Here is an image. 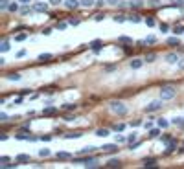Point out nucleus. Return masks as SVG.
I'll use <instances>...</instances> for the list:
<instances>
[{
	"label": "nucleus",
	"instance_id": "a878e982",
	"mask_svg": "<svg viewBox=\"0 0 184 169\" xmlns=\"http://www.w3.org/2000/svg\"><path fill=\"white\" fill-rule=\"evenodd\" d=\"M81 136V132L76 131V132H70V134H64V138H68V140H72V138H79Z\"/></svg>",
	"mask_w": 184,
	"mask_h": 169
},
{
	"label": "nucleus",
	"instance_id": "f704fd0d",
	"mask_svg": "<svg viewBox=\"0 0 184 169\" xmlns=\"http://www.w3.org/2000/svg\"><path fill=\"white\" fill-rule=\"evenodd\" d=\"M144 41H146V44H155V42H157V37H153V35H149L147 39H144Z\"/></svg>",
	"mask_w": 184,
	"mask_h": 169
},
{
	"label": "nucleus",
	"instance_id": "aec40b11",
	"mask_svg": "<svg viewBox=\"0 0 184 169\" xmlns=\"http://www.w3.org/2000/svg\"><path fill=\"white\" fill-rule=\"evenodd\" d=\"M105 166H107V167H120V166H122V162H120V160H109Z\"/></svg>",
	"mask_w": 184,
	"mask_h": 169
},
{
	"label": "nucleus",
	"instance_id": "6ab92c4d",
	"mask_svg": "<svg viewBox=\"0 0 184 169\" xmlns=\"http://www.w3.org/2000/svg\"><path fill=\"white\" fill-rule=\"evenodd\" d=\"M144 166H146V167H155L157 160H153V158H146V160H144Z\"/></svg>",
	"mask_w": 184,
	"mask_h": 169
},
{
	"label": "nucleus",
	"instance_id": "a211bd4d",
	"mask_svg": "<svg viewBox=\"0 0 184 169\" xmlns=\"http://www.w3.org/2000/svg\"><path fill=\"white\" fill-rule=\"evenodd\" d=\"M157 123H158V127H160V129H168L171 121H168V120H164V118H160V120H158Z\"/></svg>",
	"mask_w": 184,
	"mask_h": 169
},
{
	"label": "nucleus",
	"instance_id": "9d476101",
	"mask_svg": "<svg viewBox=\"0 0 184 169\" xmlns=\"http://www.w3.org/2000/svg\"><path fill=\"white\" fill-rule=\"evenodd\" d=\"M35 11H48V4H42V2H35V6H33Z\"/></svg>",
	"mask_w": 184,
	"mask_h": 169
},
{
	"label": "nucleus",
	"instance_id": "37998d69",
	"mask_svg": "<svg viewBox=\"0 0 184 169\" xmlns=\"http://www.w3.org/2000/svg\"><path fill=\"white\" fill-rule=\"evenodd\" d=\"M55 28H57V29H64V28H66V22H59V20H57V22H55Z\"/></svg>",
	"mask_w": 184,
	"mask_h": 169
},
{
	"label": "nucleus",
	"instance_id": "bb28decb",
	"mask_svg": "<svg viewBox=\"0 0 184 169\" xmlns=\"http://www.w3.org/2000/svg\"><path fill=\"white\" fill-rule=\"evenodd\" d=\"M9 11H11V13H15V11H18V4L17 2H9Z\"/></svg>",
	"mask_w": 184,
	"mask_h": 169
},
{
	"label": "nucleus",
	"instance_id": "bf43d9fd",
	"mask_svg": "<svg viewBox=\"0 0 184 169\" xmlns=\"http://www.w3.org/2000/svg\"><path fill=\"white\" fill-rule=\"evenodd\" d=\"M64 120H66V121H74L76 118H74V116H70V114H66V116H64Z\"/></svg>",
	"mask_w": 184,
	"mask_h": 169
},
{
	"label": "nucleus",
	"instance_id": "5fc2aeb1",
	"mask_svg": "<svg viewBox=\"0 0 184 169\" xmlns=\"http://www.w3.org/2000/svg\"><path fill=\"white\" fill-rule=\"evenodd\" d=\"M50 2H52V6H59V4H64L63 0H50Z\"/></svg>",
	"mask_w": 184,
	"mask_h": 169
},
{
	"label": "nucleus",
	"instance_id": "4468645a",
	"mask_svg": "<svg viewBox=\"0 0 184 169\" xmlns=\"http://www.w3.org/2000/svg\"><path fill=\"white\" fill-rule=\"evenodd\" d=\"M101 149H103L105 153H116V151H118V143H116V145H103Z\"/></svg>",
	"mask_w": 184,
	"mask_h": 169
},
{
	"label": "nucleus",
	"instance_id": "6e6d98bb",
	"mask_svg": "<svg viewBox=\"0 0 184 169\" xmlns=\"http://www.w3.org/2000/svg\"><path fill=\"white\" fill-rule=\"evenodd\" d=\"M146 24L147 26H155V20H153V18H146Z\"/></svg>",
	"mask_w": 184,
	"mask_h": 169
},
{
	"label": "nucleus",
	"instance_id": "49530a36",
	"mask_svg": "<svg viewBox=\"0 0 184 169\" xmlns=\"http://www.w3.org/2000/svg\"><path fill=\"white\" fill-rule=\"evenodd\" d=\"M42 35H50V33H52V28H42Z\"/></svg>",
	"mask_w": 184,
	"mask_h": 169
},
{
	"label": "nucleus",
	"instance_id": "f3484780",
	"mask_svg": "<svg viewBox=\"0 0 184 169\" xmlns=\"http://www.w3.org/2000/svg\"><path fill=\"white\" fill-rule=\"evenodd\" d=\"M109 134H111V131H109V129H98V131H96V136H101V138L109 136Z\"/></svg>",
	"mask_w": 184,
	"mask_h": 169
},
{
	"label": "nucleus",
	"instance_id": "2f4dec72",
	"mask_svg": "<svg viewBox=\"0 0 184 169\" xmlns=\"http://www.w3.org/2000/svg\"><path fill=\"white\" fill-rule=\"evenodd\" d=\"M127 20H131V22H135V24H136V22H140L142 18L138 17V15H131V17H127Z\"/></svg>",
	"mask_w": 184,
	"mask_h": 169
},
{
	"label": "nucleus",
	"instance_id": "09e8293b",
	"mask_svg": "<svg viewBox=\"0 0 184 169\" xmlns=\"http://www.w3.org/2000/svg\"><path fill=\"white\" fill-rule=\"evenodd\" d=\"M105 2H107V0H96V6L98 7H103V6H105Z\"/></svg>",
	"mask_w": 184,
	"mask_h": 169
},
{
	"label": "nucleus",
	"instance_id": "ea45409f",
	"mask_svg": "<svg viewBox=\"0 0 184 169\" xmlns=\"http://www.w3.org/2000/svg\"><path fill=\"white\" fill-rule=\"evenodd\" d=\"M103 70H105V72H112V70H116V64H107Z\"/></svg>",
	"mask_w": 184,
	"mask_h": 169
},
{
	"label": "nucleus",
	"instance_id": "864d4df0",
	"mask_svg": "<svg viewBox=\"0 0 184 169\" xmlns=\"http://www.w3.org/2000/svg\"><path fill=\"white\" fill-rule=\"evenodd\" d=\"M68 24H72V26H77L79 20H77V18H70V20H68Z\"/></svg>",
	"mask_w": 184,
	"mask_h": 169
},
{
	"label": "nucleus",
	"instance_id": "e2e57ef3",
	"mask_svg": "<svg viewBox=\"0 0 184 169\" xmlns=\"http://www.w3.org/2000/svg\"><path fill=\"white\" fill-rule=\"evenodd\" d=\"M21 131H22V132H28V131H29V123H28V125H24Z\"/></svg>",
	"mask_w": 184,
	"mask_h": 169
},
{
	"label": "nucleus",
	"instance_id": "8fccbe9b",
	"mask_svg": "<svg viewBox=\"0 0 184 169\" xmlns=\"http://www.w3.org/2000/svg\"><path fill=\"white\" fill-rule=\"evenodd\" d=\"M127 140H129V143H133V142H135V140H136V132H133V134H131V136H129V138H127Z\"/></svg>",
	"mask_w": 184,
	"mask_h": 169
},
{
	"label": "nucleus",
	"instance_id": "72a5a7b5",
	"mask_svg": "<svg viewBox=\"0 0 184 169\" xmlns=\"http://www.w3.org/2000/svg\"><path fill=\"white\" fill-rule=\"evenodd\" d=\"M112 129H114V131H116V132H122L123 129H125V125H123V123H116V125H114Z\"/></svg>",
	"mask_w": 184,
	"mask_h": 169
},
{
	"label": "nucleus",
	"instance_id": "2eb2a0df",
	"mask_svg": "<svg viewBox=\"0 0 184 169\" xmlns=\"http://www.w3.org/2000/svg\"><path fill=\"white\" fill-rule=\"evenodd\" d=\"M61 108H63V110H66V112H70V110H76L77 105H74V103H64Z\"/></svg>",
	"mask_w": 184,
	"mask_h": 169
},
{
	"label": "nucleus",
	"instance_id": "412c9836",
	"mask_svg": "<svg viewBox=\"0 0 184 169\" xmlns=\"http://www.w3.org/2000/svg\"><path fill=\"white\" fill-rule=\"evenodd\" d=\"M173 125H177V127H182L184 129V118H175V120H171Z\"/></svg>",
	"mask_w": 184,
	"mask_h": 169
},
{
	"label": "nucleus",
	"instance_id": "0eeeda50",
	"mask_svg": "<svg viewBox=\"0 0 184 169\" xmlns=\"http://www.w3.org/2000/svg\"><path fill=\"white\" fill-rule=\"evenodd\" d=\"M88 46H90V48L94 50V53H99V52H101V46H103V42H101V41H92L90 44H88Z\"/></svg>",
	"mask_w": 184,
	"mask_h": 169
},
{
	"label": "nucleus",
	"instance_id": "69168bd1",
	"mask_svg": "<svg viewBox=\"0 0 184 169\" xmlns=\"http://www.w3.org/2000/svg\"><path fill=\"white\" fill-rule=\"evenodd\" d=\"M17 2H24V4H29L31 0H17Z\"/></svg>",
	"mask_w": 184,
	"mask_h": 169
},
{
	"label": "nucleus",
	"instance_id": "f03ea898",
	"mask_svg": "<svg viewBox=\"0 0 184 169\" xmlns=\"http://www.w3.org/2000/svg\"><path fill=\"white\" fill-rule=\"evenodd\" d=\"M111 110L116 112L118 116H123V114H127V107L120 101H111Z\"/></svg>",
	"mask_w": 184,
	"mask_h": 169
},
{
	"label": "nucleus",
	"instance_id": "7c9ffc66",
	"mask_svg": "<svg viewBox=\"0 0 184 169\" xmlns=\"http://www.w3.org/2000/svg\"><path fill=\"white\" fill-rule=\"evenodd\" d=\"M8 79L9 81H18V79H21V74H9Z\"/></svg>",
	"mask_w": 184,
	"mask_h": 169
},
{
	"label": "nucleus",
	"instance_id": "052dcab7",
	"mask_svg": "<svg viewBox=\"0 0 184 169\" xmlns=\"http://www.w3.org/2000/svg\"><path fill=\"white\" fill-rule=\"evenodd\" d=\"M13 103H17V105H18V103H22V96H18V97H15V99H13Z\"/></svg>",
	"mask_w": 184,
	"mask_h": 169
},
{
	"label": "nucleus",
	"instance_id": "a18cd8bd",
	"mask_svg": "<svg viewBox=\"0 0 184 169\" xmlns=\"http://www.w3.org/2000/svg\"><path fill=\"white\" fill-rule=\"evenodd\" d=\"M39 155H41V156H50V151H48V149H41Z\"/></svg>",
	"mask_w": 184,
	"mask_h": 169
},
{
	"label": "nucleus",
	"instance_id": "dca6fc26",
	"mask_svg": "<svg viewBox=\"0 0 184 169\" xmlns=\"http://www.w3.org/2000/svg\"><path fill=\"white\" fill-rule=\"evenodd\" d=\"M55 156H57V160H68V158H72L70 153H64V151H63V153H57Z\"/></svg>",
	"mask_w": 184,
	"mask_h": 169
},
{
	"label": "nucleus",
	"instance_id": "3c124183",
	"mask_svg": "<svg viewBox=\"0 0 184 169\" xmlns=\"http://www.w3.org/2000/svg\"><path fill=\"white\" fill-rule=\"evenodd\" d=\"M39 140H42V142H50V140H52V136H50V134H46V136H41Z\"/></svg>",
	"mask_w": 184,
	"mask_h": 169
},
{
	"label": "nucleus",
	"instance_id": "f8f14e48",
	"mask_svg": "<svg viewBox=\"0 0 184 169\" xmlns=\"http://www.w3.org/2000/svg\"><path fill=\"white\" fill-rule=\"evenodd\" d=\"M129 6H131V9H140L144 6V2H142V0H131Z\"/></svg>",
	"mask_w": 184,
	"mask_h": 169
},
{
	"label": "nucleus",
	"instance_id": "393cba45",
	"mask_svg": "<svg viewBox=\"0 0 184 169\" xmlns=\"http://www.w3.org/2000/svg\"><path fill=\"white\" fill-rule=\"evenodd\" d=\"M144 59H146V63H153V61H157V53H147Z\"/></svg>",
	"mask_w": 184,
	"mask_h": 169
},
{
	"label": "nucleus",
	"instance_id": "0e129e2a",
	"mask_svg": "<svg viewBox=\"0 0 184 169\" xmlns=\"http://www.w3.org/2000/svg\"><path fill=\"white\" fill-rule=\"evenodd\" d=\"M179 68H181V70H184V59H181V63H179Z\"/></svg>",
	"mask_w": 184,
	"mask_h": 169
},
{
	"label": "nucleus",
	"instance_id": "ddd939ff",
	"mask_svg": "<svg viewBox=\"0 0 184 169\" xmlns=\"http://www.w3.org/2000/svg\"><path fill=\"white\" fill-rule=\"evenodd\" d=\"M168 44H171V46H181V39H179V35H175V37H170L168 39Z\"/></svg>",
	"mask_w": 184,
	"mask_h": 169
},
{
	"label": "nucleus",
	"instance_id": "39448f33",
	"mask_svg": "<svg viewBox=\"0 0 184 169\" xmlns=\"http://www.w3.org/2000/svg\"><path fill=\"white\" fill-rule=\"evenodd\" d=\"M79 6H81L79 0H66V2H64V7L66 9H77Z\"/></svg>",
	"mask_w": 184,
	"mask_h": 169
},
{
	"label": "nucleus",
	"instance_id": "f257e3e1",
	"mask_svg": "<svg viewBox=\"0 0 184 169\" xmlns=\"http://www.w3.org/2000/svg\"><path fill=\"white\" fill-rule=\"evenodd\" d=\"M175 94H177V90L173 87H164L162 90H160V99H162V101L173 99V97H175Z\"/></svg>",
	"mask_w": 184,
	"mask_h": 169
},
{
	"label": "nucleus",
	"instance_id": "c756f323",
	"mask_svg": "<svg viewBox=\"0 0 184 169\" xmlns=\"http://www.w3.org/2000/svg\"><path fill=\"white\" fill-rule=\"evenodd\" d=\"M173 33H175V35H181V33H184V26H175V28H173Z\"/></svg>",
	"mask_w": 184,
	"mask_h": 169
},
{
	"label": "nucleus",
	"instance_id": "b1692460",
	"mask_svg": "<svg viewBox=\"0 0 184 169\" xmlns=\"http://www.w3.org/2000/svg\"><path fill=\"white\" fill-rule=\"evenodd\" d=\"M96 4V0H81V6L83 7H92Z\"/></svg>",
	"mask_w": 184,
	"mask_h": 169
},
{
	"label": "nucleus",
	"instance_id": "c9c22d12",
	"mask_svg": "<svg viewBox=\"0 0 184 169\" xmlns=\"http://www.w3.org/2000/svg\"><path fill=\"white\" fill-rule=\"evenodd\" d=\"M147 136H149V138H157V136H158V129H151Z\"/></svg>",
	"mask_w": 184,
	"mask_h": 169
},
{
	"label": "nucleus",
	"instance_id": "9b49d317",
	"mask_svg": "<svg viewBox=\"0 0 184 169\" xmlns=\"http://www.w3.org/2000/svg\"><path fill=\"white\" fill-rule=\"evenodd\" d=\"M42 114L44 116H53V114H57V108L55 107H46V108H42Z\"/></svg>",
	"mask_w": 184,
	"mask_h": 169
},
{
	"label": "nucleus",
	"instance_id": "7ed1b4c3",
	"mask_svg": "<svg viewBox=\"0 0 184 169\" xmlns=\"http://www.w3.org/2000/svg\"><path fill=\"white\" fill-rule=\"evenodd\" d=\"M160 108H162V99L160 101H151L146 107V112H157V110H160Z\"/></svg>",
	"mask_w": 184,
	"mask_h": 169
},
{
	"label": "nucleus",
	"instance_id": "1a4fd4ad",
	"mask_svg": "<svg viewBox=\"0 0 184 169\" xmlns=\"http://www.w3.org/2000/svg\"><path fill=\"white\" fill-rule=\"evenodd\" d=\"M15 162H18V164L31 162V156H29V155H17V156H15Z\"/></svg>",
	"mask_w": 184,
	"mask_h": 169
},
{
	"label": "nucleus",
	"instance_id": "6e6552de",
	"mask_svg": "<svg viewBox=\"0 0 184 169\" xmlns=\"http://www.w3.org/2000/svg\"><path fill=\"white\" fill-rule=\"evenodd\" d=\"M15 138H17V140H26V142H35V140H39V138L29 136V134H15Z\"/></svg>",
	"mask_w": 184,
	"mask_h": 169
},
{
	"label": "nucleus",
	"instance_id": "cd10ccee",
	"mask_svg": "<svg viewBox=\"0 0 184 169\" xmlns=\"http://www.w3.org/2000/svg\"><path fill=\"white\" fill-rule=\"evenodd\" d=\"M118 41H120V42H125V44H131V42H133V39H131V37H125V35H122V37H118Z\"/></svg>",
	"mask_w": 184,
	"mask_h": 169
},
{
	"label": "nucleus",
	"instance_id": "13d9d810",
	"mask_svg": "<svg viewBox=\"0 0 184 169\" xmlns=\"http://www.w3.org/2000/svg\"><path fill=\"white\" fill-rule=\"evenodd\" d=\"M6 120H8V114L2 112V114H0V121H6Z\"/></svg>",
	"mask_w": 184,
	"mask_h": 169
},
{
	"label": "nucleus",
	"instance_id": "20e7f679",
	"mask_svg": "<svg viewBox=\"0 0 184 169\" xmlns=\"http://www.w3.org/2000/svg\"><path fill=\"white\" fill-rule=\"evenodd\" d=\"M144 63H146V59H133V61L129 63V66H131L133 70H140L144 66Z\"/></svg>",
	"mask_w": 184,
	"mask_h": 169
},
{
	"label": "nucleus",
	"instance_id": "de8ad7c7",
	"mask_svg": "<svg viewBox=\"0 0 184 169\" xmlns=\"http://www.w3.org/2000/svg\"><path fill=\"white\" fill-rule=\"evenodd\" d=\"M160 140H162L164 143H170V142L173 140V138H171V136H162V138H160Z\"/></svg>",
	"mask_w": 184,
	"mask_h": 169
},
{
	"label": "nucleus",
	"instance_id": "e433bc0d",
	"mask_svg": "<svg viewBox=\"0 0 184 169\" xmlns=\"http://www.w3.org/2000/svg\"><path fill=\"white\" fill-rule=\"evenodd\" d=\"M158 28H160V31H162V33L170 31V26H168V24H164V22H160V26H158Z\"/></svg>",
	"mask_w": 184,
	"mask_h": 169
},
{
	"label": "nucleus",
	"instance_id": "473e14b6",
	"mask_svg": "<svg viewBox=\"0 0 184 169\" xmlns=\"http://www.w3.org/2000/svg\"><path fill=\"white\" fill-rule=\"evenodd\" d=\"M8 7H9V0H0V9L4 11V9H8Z\"/></svg>",
	"mask_w": 184,
	"mask_h": 169
},
{
	"label": "nucleus",
	"instance_id": "4c0bfd02",
	"mask_svg": "<svg viewBox=\"0 0 184 169\" xmlns=\"http://www.w3.org/2000/svg\"><path fill=\"white\" fill-rule=\"evenodd\" d=\"M48 59H52V55H50V53H42V55H39V61H48Z\"/></svg>",
	"mask_w": 184,
	"mask_h": 169
},
{
	"label": "nucleus",
	"instance_id": "603ef678",
	"mask_svg": "<svg viewBox=\"0 0 184 169\" xmlns=\"http://www.w3.org/2000/svg\"><path fill=\"white\" fill-rule=\"evenodd\" d=\"M0 162H2V166H6V164H9V158L8 156H2V158H0Z\"/></svg>",
	"mask_w": 184,
	"mask_h": 169
},
{
	"label": "nucleus",
	"instance_id": "c03bdc74",
	"mask_svg": "<svg viewBox=\"0 0 184 169\" xmlns=\"http://www.w3.org/2000/svg\"><path fill=\"white\" fill-rule=\"evenodd\" d=\"M129 125H131V127H140V125H142V120H135V121L129 123Z\"/></svg>",
	"mask_w": 184,
	"mask_h": 169
},
{
	"label": "nucleus",
	"instance_id": "79ce46f5",
	"mask_svg": "<svg viewBox=\"0 0 184 169\" xmlns=\"http://www.w3.org/2000/svg\"><path fill=\"white\" fill-rule=\"evenodd\" d=\"M125 142H129L125 136H116V143H125Z\"/></svg>",
	"mask_w": 184,
	"mask_h": 169
},
{
	"label": "nucleus",
	"instance_id": "a19ab883",
	"mask_svg": "<svg viewBox=\"0 0 184 169\" xmlns=\"http://www.w3.org/2000/svg\"><path fill=\"white\" fill-rule=\"evenodd\" d=\"M114 20H116V22H125L127 18L123 17V15H116V17H114Z\"/></svg>",
	"mask_w": 184,
	"mask_h": 169
},
{
	"label": "nucleus",
	"instance_id": "423d86ee",
	"mask_svg": "<svg viewBox=\"0 0 184 169\" xmlns=\"http://www.w3.org/2000/svg\"><path fill=\"white\" fill-rule=\"evenodd\" d=\"M164 61L170 63V64L177 63V61H179V53H166V55H164Z\"/></svg>",
	"mask_w": 184,
	"mask_h": 169
},
{
	"label": "nucleus",
	"instance_id": "4be33fe9",
	"mask_svg": "<svg viewBox=\"0 0 184 169\" xmlns=\"http://www.w3.org/2000/svg\"><path fill=\"white\" fill-rule=\"evenodd\" d=\"M28 39V33H18V35H15V42H22Z\"/></svg>",
	"mask_w": 184,
	"mask_h": 169
},
{
	"label": "nucleus",
	"instance_id": "58836bf2",
	"mask_svg": "<svg viewBox=\"0 0 184 169\" xmlns=\"http://www.w3.org/2000/svg\"><path fill=\"white\" fill-rule=\"evenodd\" d=\"M9 50V42H8V39L4 37V42H2V52H8Z\"/></svg>",
	"mask_w": 184,
	"mask_h": 169
},
{
	"label": "nucleus",
	"instance_id": "680f3d73",
	"mask_svg": "<svg viewBox=\"0 0 184 169\" xmlns=\"http://www.w3.org/2000/svg\"><path fill=\"white\" fill-rule=\"evenodd\" d=\"M24 55H26V50H21V52L17 53V57H24Z\"/></svg>",
	"mask_w": 184,
	"mask_h": 169
},
{
	"label": "nucleus",
	"instance_id": "4d7b16f0",
	"mask_svg": "<svg viewBox=\"0 0 184 169\" xmlns=\"http://www.w3.org/2000/svg\"><path fill=\"white\" fill-rule=\"evenodd\" d=\"M109 4H111V6H118V4H120V0H107Z\"/></svg>",
	"mask_w": 184,
	"mask_h": 169
},
{
	"label": "nucleus",
	"instance_id": "5701e85b",
	"mask_svg": "<svg viewBox=\"0 0 184 169\" xmlns=\"http://www.w3.org/2000/svg\"><path fill=\"white\" fill-rule=\"evenodd\" d=\"M98 147H83L81 151H79V155H88V153H94Z\"/></svg>",
	"mask_w": 184,
	"mask_h": 169
},
{
	"label": "nucleus",
	"instance_id": "c85d7f7f",
	"mask_svg": "<svg viewBox=\"0 0 184 169\" xmlns=\"http://www.w3.org/2000/svg\"><path fill=\"white\" fill-rule=\"evenodd\" d=\"M33 11H35V9L29 7V6H24V7L21 9V13H22V15H28V13H33Z\"/></svg>",
	"mask_w": 184,
	"mask_h": 169
}]
</instances>
